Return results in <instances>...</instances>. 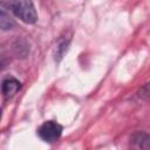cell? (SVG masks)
<instances>
[{
	"mask_svg": "<svg viewBox=\"0 0 150 150\" xmlns=\"http://www.w3.org/2000/svg\"><path fill=\"white\" fill-rule=\"evenodd\" d=\"M0 4L25 23L33 25L38 21V12L32 0H0Z\"/></svg>",
	"mask_w": 150,
	"mask_h": 150,
	"instance_id": "obj_1",
	"label": "cell"
},
{
	"mask_svg": "<svg viewBox=\"0 0 150 150\" xmlns=\"http://www.w3.org/2000/svg\"><path fill=\"white\" fill-rule=\"evenodd\" d=\"M137 96L141 98V100H144L146 97L150 96V83H145L141 89L137 93Z\"/></svg>",
	"mask_w": 150,
	"mask_h": 150,
	"instance_id": "obj_7",
	"label": "cell"
},
{
	"mask_svg": "<svg viewBox=\"0 0 150 150\" xmlns=\"http://www.w3.org/2000/svg\"><path fill=\"white\" fill-rule=\"evenodd\" d=\"M130 148L150 150V134L145 131H135L130 136Z\"/></svg>",
	"mask_w": 150,
	"mask_h": 150,
	"instance_id": "obj_4",
	"label": "cell"
},
{
	"mask_svg": "<svg viewBox=\"0 0 150 150\" xmlns=\"http://www.w3.org/2000/svg\"><path fill=\"white\" fill-rule=\"evenodd\" d=\"M22 84L15 77H6L1 83V93L5 100H11L20 89Z\"/></svg>",
	"mask_w": 150,
	"mask_h": 150,
	"instance_id": "obj_3",
	"label": "cell"
},
{
	"mask_svg": "<svg viewBox=\"0 0 150 150\" xmlns=\"http://www.w3.org/2000/svg\"><path fill=\"white\" fill-rule=\"evenodd\" d=\"M70 42V38H61L56 45V50H55V60L60 61L63 55L66 54V52L68 50V46Z\"/></svg>",
	"mask_w": 150,
	"mask_h": 150,
	"instance_id": "obj_5",
	"label": "cell"
},
{
	"mask_svg": "<svg viewBox=\"0 0 150 150\" xmlns=\"http://www.w3.org/2000/svg\"><path fill=\"white\" fill-rule=\"evenodd\" d=\"M15 22L14 20L9 16V14H7L5 12V9L2 8L1 12H0V27L2 30H8V29H12L14 27Z\"/></svg>",
	"mask_w": 150,
	"mask_h": 150,
	"instance_id": "obj_6",
	"label": "cell"
},
{
	"mask_svg": "<svg viewBox=\"0 0 150 150\" xmlns=\"http://www.w3.org/2000/svg\"><path fill=\"white\" fill-rule=\"evenodd\" d=\"M63 131V127L56 121H46L38 128V136L46 143H55L60 139Z\"/></svg>",
	"mask_w": 150,
	"mask_h": 150,
	"instance_id": "obj_2",
	"label": "cell"
}]
</instances>
